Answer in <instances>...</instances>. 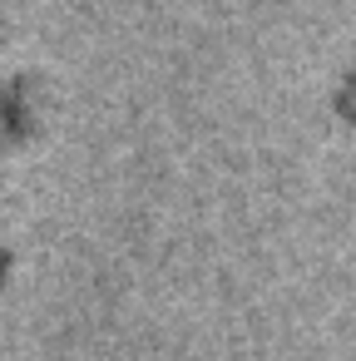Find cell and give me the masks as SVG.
Returning <instances> with one entry per match:
<instances>
[{"instance_id": "1", "label": "cell", "mask_w": 356, "mask_h": 361, "mask_svg": "<svg viewBox=\"0 0 356 361\" xmlns=\"http://www.w3.org/2000/svg\"><path fill=\"white\" fill-rule=\"evenodd\" d=\"M336 109L346 114V119H356V65L341 75V85H336Z\"/></svg>"}]
</instances>
